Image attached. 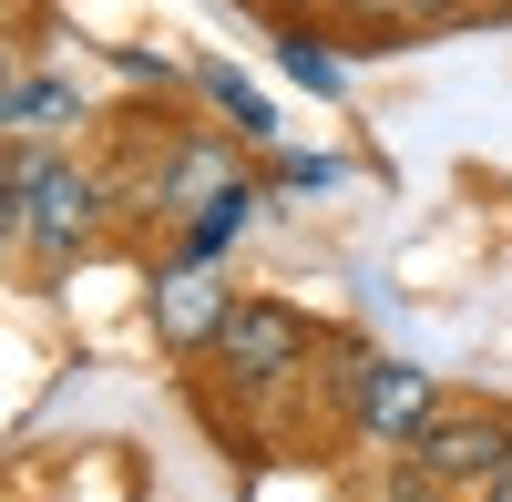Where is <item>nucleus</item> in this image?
Here are the masks:
<instances>
[{"label":"nucleus","mask_w":512,"mask_h":502,"mask_svg":"<svg viewBox=\"0 0 512 502\" xmlns=\"http://www.w3.org/2000/svg\"><path fill=\"white\" fill-rule=\"evenodd\" d=\"M0 113H11V62H0Z\"/></svg>","instance_id":"nucleus-12"},{"label":"nucleus","mask_w":512,"mask_h":502,"mask_svg":"<svg viewBox=\"0 0 512 502\" xmlns=\"http://www.w3.org/2000/svg\"><path fill=\"white\" fill-rule=\"evenodd\" d=\"M0 195H11V216H21L41 267H62L72 246L93 236V216H103V175H93V164H62V154H11Z\"/></svg>","instance_id":"nucleus-1"},{"label":"nucleus","mask_w":512,"mask_h":502,"mask_svg":"<svg viewBox=\"0 0 512 502\" xmlns=\"http://www.w3.org/2000/svg\"><path fill=\"white\" fill-rule=\"evenodd\" d=\"M287 72H297V82H318V93H328V82H338V62L318 52V41H287Z\"/></svg>","instance_id":"nucleus-10"},{"label":"nucleus","mask_w":512,"mask_h":502,"mask_svg":"<svg viewBox=\"0 0 512 502\" xmlns=\"http://www.w3.org/2000/svg\"><path fill=\"white\" fill-rule=\"evenodd\" d=\"M246 216H256V185H246V195H226L216 216H195V226H185V267H216L226 246L246 236Z\"/></svg>","instance_id":"nucleus-7"},{"label":"nucleus","mask_w":512,"mask_h":502,"mask_svg":"<svg viewBox=\"0 0 512 502\" xmlns=\"http://www.w3.org/2000/svg\"><path fill=\"white\" fill-rule=\"evenodd\" d=\"M502 451H512V410H492V400H441V410H431V431L400 451V472L431 492V502H441V492L472 502V492L502 472Z\"/></svg>","instance_id":"nucleus-2"},{"label":"nucleus","mask_w":512,"mask_h":502,"mask_svg":"<svg viewBox=\"0 0 512 502\" xmlns=\"http://www.w3.org/2000/svg\"><path fill=\"white\" fill-rule=\"evenodd\" d=\"M216 359L236 369V390H287L297 369L318 359V328L297 318L287 298H236L226 328H216Z\"/></svg>","instance_id":"nucleus-3"},{"label":"nucleus","mask_w":512,"mask_h":502,"mask_svg":"<svg viewBox=\"0 0 512 502\" xmlns=\"http://www.w3.org/2000/svg\"><path fill=\"white\" fill-rule=\"evenodd\" d=\"M226 195H246V164H236V144H216V134H185L175 154L154 164V185H144V216H216Z\"/></svg>","instance_id":"nucleus-5"},{"label":"nucleus","mask_w":512,"mask_h":502,"mask_svg":"<svg viewBox=\"0 0 512 502\" xmlns=\"http://www.w3.org/2000/svg\"><path fill=\"white\" fill-rule=\"evenodd\" d=\"M236 308V287L216 267H175V277H154V339L164 349H216V328Z\"/></svg>","instance_id":"nucleus-6"},{"label":"nucleus","mask_w":512,"mask_h":502,"mask_svg":"<svg viewBox=\"0 0 512 502\" xmlns=\"http://www.w3.org/2000/svg\"><path fill=\"white\" fill-rule=\"evenodd\" d=\"M431 410H441L431 369H410V359H359L349 369V421H359L369 451H410L420 431H431Z\"/></svg>","instance_id":"nucleus-4"},{"label":"nucleus","mask_w":512,"mask_h":502,"mask_svg":"<svg viewBox=\"0 0 512 502\" xmlns=\"http://www.w3.org/2000/svg\"><path fill=\"white\" fill-rule=\"evenodd\" d=\"M205 82H216V103L236 113V134H256V144H267V134H277V113H267V103H256V93H246V82H236V72H205Z\"/></svg>","instance_id":"nucleus-9"},{"label":"nucleus","mask_w":512,"mask_h":502,"mask_svg":"<svg viewBox=\"0 0 512 502\" xmlns=\"http://www.w3.org/2000/svg\"><path fill=\"white\" fill-rule=\"evenodd\" d=\"M472 502H512V451H502V472H492V482H482Z\"/></svg>","instance_id":"nucleus-11"},{"label":"nucleus","mask_w":512,"mask_h":502,"mask_svg":"<svg viewBox=\"0 0 512 502\" xmlns=\"http://www.w3.org/2000/svg\"><path fill=\"white\" fill-rule=\"evenodd\" d=\"M62 113H72V82L41 72V82H11V113H0V123H21V134H52Z\"/></svg>","instance_id":"nucleus-8"}]
</instances>
